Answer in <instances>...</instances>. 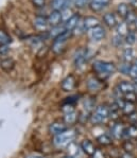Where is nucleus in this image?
<instances>
[{"label": "nucleus", "mask_w": 137, "mask_h": 158, "mask_svg": "<svg viewBox=\"0 0 137 158\" xmlns=\"http://www.w3.org/2000/svg\"><path fill=\"white\" fill-rule=\"evenodd\" d=\"M72 3L75 8L83 9V8H85V6H89L90 0H72Z\"/></svg>", "instance_id": "obj_31"}, {"label": "nucleus", "mask_w": 137, "mask_h": 158, "mask_svg": "<svg viewBox=\"0 0 137 158\" xmlns=\"http://www.w3.org/2000/svg\"><path fill=\"white\" fill-rule=\"evenodd\" d=\"M130 3H131L132 8L137 9V0H130Z\"/></svg>", "instance_id": "obj_41"}, {"label": "nucleus", "mask_w": 137, "mask_h": 158, "mask_svg": "<svg viewBox=\"0 0 137 158\" xmlns=\"http://www.w3.org/2000/svg\"><path fill=\"white\" fill-rule=\"evenodd\" d=\"M124 100L126 102H131V103H133V102L137 101V96L135 92H130V94H124Z\"/></svg>", "instance_id": "obj_34"}, {"label": "nucleus", "mask_w": 137, "mask_h": 158, "mask_svg": "<svg viewBox=\"0 0 137 158\" xmlns=\"http://www.w3.org/2000/svg\"><path fill=\"white\" fill-rule=\"evenodd\" d=\"M109 117V108L106 105H100L95 109L90 116V121L94 124H100L107 120Z\"/></svg>", "instance_id": "obj_2"}, {"label": "nucleus", "mask_w": 137, "mask_h": 158, "mask_svg": "<svg viewBox=\"0 0 137 158\" xmlns=\"http://www.w3.org/2000/svg\"><path fill=\"white\" fill-rule=\"evenodd\" d=\"M136 102H137V101H136Z\"/></svg>", "instance_id": "obj_45"}, {"label": "nucleus", "mask_w": 137, "mask_h": 158, "mask_svg": "<svg viewBox=\"0 0 137 158\" xmlns=\"http://www.w3.org/2000/svg\"><path fill=\"white\" fill-rule=\"evenodd\" d=\"M134 26H135V29H136V30H137V17H136L135 21H134Z\"/></svg>", "instance_id": "obj_43"}, {"label": "nucleus", "mask_w": 137, "mask_h": 158, "mask_svg": "<svg viewBox=\"0 0 137 158\" xmlns=\"http://www.w3.org/2000/svg\"><path fill=\"white\" fill-rule=\"evenodd\" d=\"M98 142L100 143V144H103V145H109L112 143V138L109 137L107 134H102L101 136H99L98 137Z\"/></svg>", "instance_id": "obj_28"}, {"label": "nucleus", "mask_w": 137, "mask_h": 158, "mask_svg": "<svg viewBox=\"0 0 137 158\" xmlns=\"http://www.w3.org/2000/svg\"><path fill=\"white\" fill-rule=\"evenodd\" d=\"M86 52H87V50H85V49H80L79 51L75 52V57H73V62H75V65L77 67L82 66L85 62H87Z\"/></svg>", "instance_id": "obj_12"}, {"label": "nucleus", "mask_w": 137, "mask_h": 158, "mask_svg": "<svg viewBox=\"0 0 137 158\" xmlns=\"http://www.w3.org/2000/svg\"><path fill=\"white\" fill-rule=\"evenodd\" d=\"M134 60V52L132 48H126V50L123 51V60L126 63H130Z\"/></svg>", "instance_id": "obj_27"}, {"label": "nucleus", "mask_w": 137, "mask_h": 158, "mask_svg": "<svg viewBox=\"0 0 137 158\" xmlns=\"http://www.w3.org/2000/svg\"><path fill=\"white\" fill-rule=\"evenodd\" d=\"M0 67L4 70V71H12L15 67V60L13 58H3L0 60Z\"/></svg>", "instance_id": "obj_19"}, {"label": "nucleus", "mask_w": 137, "mask_h": 158, "mask_svg": "<svg viewBox=\"0 0 137 158\" xmlns=\"http://www.w3.org/2000/svg\"><path fill=\"white\" fill-rule=\"evenodd\" d=\"M75 137V133L73 130H66L65 132L61 133L60 135L54 136L53 138V144L57 147H65L72 142L73 138Z\"/></svg>", "instance_id": "obj_3"}, {"label": "nucleus", "mask_w": 137, "mask_h": 158, "mask_svg": "<svg viewBox=\"0 0 137 158\" xmlns=\"http://www.w3.org/2000/svg\"><path fill=\"white\" fill-rule=\"evenodd\" d=\"M83 23H84V27H85V29H86V31H88L90 29H94V28H96V27L100 26V20L97 17L88 16L83 20Z\"/></svg>", "instance_id": "obj_15"}, {"label": "nucleus", "mask_w": 137, "mask_h": 158, "mask_svg": "<svg viewBox=\"0 0 137 158\" xmlns=\"http://www.w3.org/2000/svg\"><path fill=\"white\" fill-rule=\"evenodd\" d=\"M123 158H133V156H132L131 154H128V153H126V154L123 155Z\"/></svg>", "instance_id": "obj_42"}, {"label": "nucleus", "mask_w": 137, "mask_h": 158, "mask_svg": "<svg viewBox=\"0 0 137 158\" xmlns=\"http://www.w3.org/2000/svg\"><path fill=\"white\" fill-rule=\"evenodd\" d=\"M65 31H66V29L64 28V26H63V27H61V26L52 27V29L49 31L48 36L50 38H52V40H54V38H57L58 36H60L62 33H64Z\"/></svg>", "instance_id": "obj_21"}, {"label": "nucleus", "mask_w": 137, "mask_h": 158, "mask_svg": "<svg viewBox=\"0 0 137 158\" xmlns=\"http://www.w3.org/2000/svg\"><path fill=\"white\" fill-rule=\"evenodd\" d=\"M118 90L121 92V94H130V92H135L136 91V87L134 84L130 83V82L123 81L120 82L118 84Z\"/></svg>", "instance_id": "obj_14"}, {"label": "nucleus", "mask_w": 137, "mask_h": 158, "mask_svg": "<svg viewBox=\"0 0 137 158\" xmlns=\"http://www.w3.org/2000/svg\"><path fill=\"white\" fill-rule=\"evenodd\" d=\"M136 40H137L136 34L134 32H132V31H130V32L126 34V38H124V42L128 44V45L132 46V45H134V44L136 43Z\"/></svg>", "instance_id": "obj_29"}, {"label": "nucleus", "mask_w": 137, "mask_h": 158, "mask_svg": "<svg viewBox=\"0 0 137 158\" xmlns=\"http://www.w3.org/2000/svg\"><path fill=\"white\" fill-rule=\"evenodd\" d=\"M77 119H78V115L75 110L65 114V116H64V120H65L66 124H72V123H75V121H77Z\"/></svg>", "instance_id": "obj_26"}, {"label": "nucleus", "mask_w": 137, "mask_h": 158, "mask_svg": "<svg viewBox=\"0 0 137 158\" xmlns=\"http://www.w3.org/2000/svg\"><path fill=\"white\" fill-rule=\"evenodd\" d=\"M10 51L9 46H3V45H0V55H6Z\"/></svg>", "instance_id": "obj_39"}, {"label": "nucleus", "mask_w": 137, "mask_h": 158, "mask_svg": "<svg viewBox=\"0 0 137 158\" xmlns=\"http://www.w3.org/2000/svg\"><path fill=\"white\" fill-rule=\"evenodd\" d=\"M123 136L131 137V138H137V125H131L128 128H124L122 137Z\"/></svg>", "instance_id": "obj_25"}, {"label": "nucleus", "mask_w": 137, "mask_h": 158, "mask_svg": "<svg viewBox=\"0 0 137 158\" xmlns=\"http://www.w3.org/2000/svg\"><path fill=\"white\" fill-rule=\"evenodd\" d=\"M80 147H81V149H82L83 152H84L85 154L89 155V156H92V155L95 153V151H96L94 144H92V142L89 141V140H83Z\"/></svg>", "instance_id": "obj_18"}, {"label": "nucleus", "mask_w": 137, "mask_h": 158, "mask_svg": "<svg viewBox=\"0 0 137 158\" xmlns=\"http://www.w3.org/2000/svg\"><path fill=\"white\" fill-rule=\"evenodd\" d=\"M87 88L90 91H99L102 88V83L101 80H99L98 77H89L87 81Z\"/></svg>", "instance_id": "obj_13"}, {"label": "nucleus", "mask_w": 137, "mask_h": 158, "mask_svg": "<svg viewBox=\"0 0 137 158\" xmlns=\"http://www.w3.org/2000/svg\"><path fill=\"white\" fill-rule=\"evenodd\" d=\"M48 25H49L48 17H46L44 15H37L34 18V27H35L37 30H40V31L46 30Z\"/></svg>", "instance_id": "obj_11"}, {"label": "nucleus", "mask_w": 137, "mask_h": 158, "mask_svg": "<svg viewBox=\"0 0 137 158\" xmlns=\"http://www.w3.org/2000/svg\"><path fill=\"white\" fill-rule=\"evenodd\" d=\"M123 148H124V150H126V152H131V151H133V149H134V144L132 142H130V141H126V142H124V144H123Z\"/></svg>", "instance_id": "obj_38"}, {"label": "nucleus", "mask_w": 137, "mask_h": 158, "mask_svg": "<svg viewBox=\"0 0 137 158\" xmlns=\"http://www.w3.org/2000/svg\"><path fill=\"white\" fill-rule=\"evenodd\" d=\"M24 158H44V156H41L40 154H31V155H28Z\"/></svg>", "instance_id": "obj_40"}, {"label": "nucleus", "mask_w": 137, "mask_h": 158, "mask_svg": "<svg viewBox=\"0 0 137 158\" xmlns=\"http://www.w3.org/2000/svg\"><path fill=\"white\" fill-rule=\"evenodd\" d=\"M64 158H75V157H73V156H71V155H67V156H65Z\"/></svg>", "instance_id": "obj_44"}, {"label": "nucleus", "mask_w": 137, "mask_h": 158, "mask_svg": "<svg viewBox=\"0 0 137 158\" xmlns=\"http://www.w3.org/2000/svg\"><path fill=\"white\" fill-rule=\"evenodd\" d=\"M67 128V125L66 123H63V122H53L49 125V133L53 136H57V135H60L61 133L65 132Z\"/></svg>", "instance_id": "obj_8"}, {"label": "nucleus", "mask_w": 137, "mask_h": 158, "mask_svg": "<svg viewBox=\"0 0 137 158\" xmlns=\"http://www.w3.org/2000/svg\"><path fill=\"white\" fill-rule=\"evenodd\" d=\"M105 35H106V32H105V29L102 26H98L96 28L88 30L89 38L94 42H100L105 37Z\"/></svg>", "instance_id": "obj_5"}, {"label": "nucleus", "mask_w": 137, "mask_h": 158, "mask_svg": "<svg viewBox=\"0 0 137 158\" xmlns=\"http://www.w3.org/2000/svg\"><path fill=\"white\" fill-rule=\"evenodd\" d=\"M62 20H63L62 12H60V11H54V10H53L48 16V23H49V25L52 27L60 26Z\"/></svg>", "instance_id": "obj_7"}, {"label": "nucleus", "mask_w": 137, "mask_h": 158, "mask_svg": "<svg viewBox=\"0 0 137 158\" xmlns=\"http://www.w3.org/2000/svg\"><path fill=\"white\" fill-rule=\"evenodd\" d=\"M132 10L133 9H132L130 6H128V4L120 3V4H118V6H117V13L119 14V16H121L123 19H126V17L128 16V14L132 11Z\"/></svg>", "instance_id": "obj_20"}, {"label": "nucleus", "mask_w": 137, "mask_h": 158, "mask_svg": "<svg viewBox=\"0 0 137 158\" xmlns=\"http://www.w3.org/2000/svg\"><path fill=\"white\" fill-rule=\"evenodd\" d=\"M131 67H132V65L130 64V63H126V62H124L123 64L120 65V67H119V70H120L121 73L129 74L130 73V70H131Z\"/></svg>", "instance_id": "obj_32"}, {"label": "nucleus", "mask_w": 137, "mask_h": 158, "mask_svg": "<svg viewBox=\"0 0 137 158\" xmlns=\"http://www.w3.org/2000/svg\"><path fill=\"white\" fill-rule=\"evenodd\" d=\"M123 131H124V127L122 126L121 123H117V124H115L113 127H112L111 132H112V135H113L116 139H119V138H121L122 135H123Z\"/></svg>", "instance_id": "obj_22"}, {"label": "nucleus", "mask_w": 137, "mask_h": 158, "mask_svg": "<svg viewBox=\"0 0 137 158\" xmlns=\"http://www.w3.org/2000/svg\"><path fill=\"white\" fill-rule=\"evenodd\" d=\"M116 30H117V34H119V35H121V36H126V34L130 32L129 25L126 21L119 23L116 27Z\"/></svg>", "instance_id": "obj_23"}, {"label": "nucleus", "mask_w": 137, "mask_h": 158, "mask_svg": "<svg viewBox=\"0 0 137 158\" xmlns=\"http://www.w3.org/2000/svg\"><path fill=\"white\" fill-rule=\"evenodd\" d=\"M71 34H72V32H70V31H65V32L61 34L60 36H58L57 38H54V40H53V44H52L53 52L58 53V54L61 52H63V50L65 49L66 43H67L68 40L71 37Z\"/></svg>", "instance_id": "obj_4"}, {"label": "nucleus", "mask_w": 137, "mask_h": 158, "mask_svg": "<svg viewBox=\"0 0 137 158\" xmlns=\"http://www.w3.org/2000/svg\"><path fill=\"white\" fill-rule=\"evenodd\" d=\"M103 23L109 28H115L118 25V21H117V17L115 16L113 13H106L103 15Z\"/></svg>", "instance_id": "obj_16"}, {"label": "nucleus", "mask_w": 137, "mask_h": 158, "mask_svg": "<svg viewBox=\"0 0 137 158\" xmlns=\"http://www.w3.org/2000/svg\"><path fill=\"white\" fill-rule=\"evenodd\" d=\"M12 43V37L4 30L0 29V45L8 46Z\"/></svg>", "instance_id": "obj_24"}, {"label": "nucleus", "mask_w": 137, "mask_h": 158, "mask_svg": "<svg viewBox=\"0 0 137 158\" xmlns=\"http://www.w3.org/2000/svg\"><path fill=\"white\" fill-rule=\"evenodd\" d=\"M68 3H70V0H52L51 6L54 11L62 12L63 10L68 8Z\"/></svg>", "instance_id": "obj_17"}, {"label": "nucleus", "mask_w": 137, "mask_h": 158, "mask_svg": "<svg viewBox=\"0 0 137 158\" xmlns=\"http://www.w3.org/2000/svg\"><path fill=\"white\" fill-rule=\"evenodd\" d=\"M92 69L96 71L99 77L106 79L112 75L117 70L116 65L111 62H103V60H96L92 65Z\"/></svg>", "instance_id": "obj_1"}, {"label": "nucleus", "mask_w": 137, "mask_h": 158, "mask_svg": "<svg viewBox=\"0 0 137 158\" xmlns=\"http://www.w3.org/2000/svg\"><path fill=\"white\" fill-rule=\"evenodd\" d=\"M92 158H105L104 153L102 152L101 150H99V149H96V151H95V153L92 155Z\"/></svg>", "instance_id": "obj_37"}, {"label": "nucleus", "mask_w": 137, "mask_h": 158, "mask_svg": "<svg viewBox=\"0 0 137 158\" xmlns=\"http://www.w3.org/2000/svg\"><path fill=\"white\" fill-rule=\"evenodd\" d=\"M129 75L131 77H133V79H137V60H136V64L135 65H132Z\"/></svg>", "instance_id": "obj_36"}, {"label": "nucleus", "mask_w": 137, "mask_h": 158, "mask_svg": "<svg viewBox=\"0 0 137 158\" xmlns=\"http://www.w3.org/2000/svg\"><path fill=\"white\" fill-rule=\"evenodd\" d=\"M35 8H44L46 6V0H31Z\"/></svg>", "instance_id": "obj_35"}, {"label": "nucleus", "mask_w": 137, "mask_h": 158, "mask_svg": "<svg viewBox=\"0 0 137 158\" xmlns=\"http://www.w3.org/2000/svg\"><path fill=\"white\" fill-rule=\"evenodd\" d=\"M80 19H81V17H80L79 14H73V15L70 17L69 19H67V20L65 21L64 28L66 29V31L73 32V31H75V29L77 28V26L79 25V23L81 21Z\"/></svg>", "instance_id": "obj_6"}, {"label": "nucleus", "mask_w": 137, "mask_h": 158, "mask_svg": "<svg viewBox=\"0 0 137 158\" xmlns=\"http://www.w3.org/2000/svg\"><path fill=\"white\" fill-rule=\"evenodd\" d=\"M123 36H121V35H119V34H117V35H115L114 36V38H113V44L116 47H120V46L123 44Z\"/></svg>", "instance_id": "obj_33"}, {"label": "nucleus", "mask_w": 137, "mask_h": 158, "mask_svg": "<svg viewBox=\"0 0 137 158\" xmlns=\"http://www.w3.org/2000/svg\"><path fill=\"white\" fill-rule=\"evenodd\" d=\"M111 0H90L89 8L92 12H100L109 3Z\"/></svg>", "instance_id": "obj_10"}, {"label": "nucleus", "mask_w": 137, "mask_h": 158, "mask_svg": "<svg viewBox=\"0 0 137 158\" xmlns=\"http://www.w3.org/2000/svg\"><path fill=\"white\" fill-rule=\"evenodd\" d=\"M75 79L73 75H67L64 80L61 83V88L63 89L64 91H70L75 88Z\"/></svg>", "instance_id": "obj_9"}, {"label": "nucleus", "mask_w": 137, "mask_h": 158, "mask_svg": "<svg viewBox=\"0 0 137 158\" xmlns=\"http://www.w3.org/2000/svg\"><path fill=\"white\" fill-rule=\"evenodd\" d=\"M122 110H123V113L126 114V115H131V114L135 113V107H134V104L131 103V102H126V104H124Z\"/></svg>", "instance_id": "obj_30"}]
</instances>
